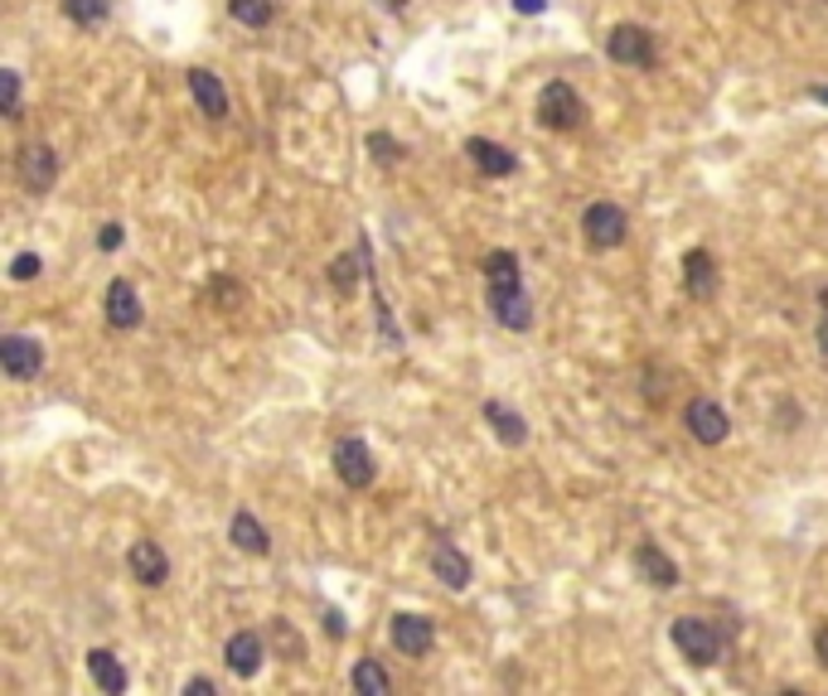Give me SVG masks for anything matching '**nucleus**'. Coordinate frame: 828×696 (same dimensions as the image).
I'll return each instance as SVG.
<instances>
[{"instance_id":"f257e3e1","label":"nucleus","mask_w":828,"mask_h":696,"mask_svg":"<svg viewBox=\"0 0 828 696\" xmlns=\"http://www.w3.org/2000/svg\"><path fill=\"white\" fill-rule=\"evenodd\" d=\"M674 648L693 662V668H712V662L722 658V648H726V634L712 620L684 614V620H674Z\"/></svg>"},{"instance_id":"f03ea898","label":"nucleus","mask_w":828,"mask_h":696,"mask_svg":"<svg viewBox=\"0 0 828 696\" xmlns=\"http://www.w3.org/2000/svg\"><path fill=\"white\" fill-rule=\"evenodd\" d=\"M539 121L547 131H577L587 121V107L581 97L572 93V83H547L543 97H539Z\"/></svg>"},{"instance_id":"7ed1b4c3","label":"nucleus","mask_w":828,"mask_h":696,"mask_svg":"<svg viewBox=\"0 0 828 696\" xmlns=\"http://www.w3.org/2000/svg\"><path fill=\"white\" fill-rule=\"evenodd\" d=\"M489 310L505 329H533V300L519 280H489Z\"/></svg>"},{"instance_id":"20e7f679","label":"nucleus","mask_w":828,"mask_h":696,"mask_svg":"<svg viewBox=\"0 0 828 696\" xmlns=\"http://www.w3.org/2000/svg\"><path fill=\"white\" fill-rule=\"evenodd\" d=\"M606 59L625 69H649L654 63V35L644 25H615L606 35Z\"/></svg>"},{"instance_id":"39448f33","label":"nucleus","mask_w":828,"mask_h":696,"mask_svg":"<svg viewBox=\"0 0 828 696\" xmlns=\"http://www.w3.org/2000/svg\"><path fill=\"white\" fill-rule=\"evenodd\" d=\"M581 232H587V242L601 247V252L620 247V242H625V213H620V204H606V199H596V204L587 208V218H581Z\"/></svg>"},{"instance_id":"423d86ee","label":"nucleus","mask_w":828,"mask_h":696,"mask_svg":"<svg viewBox=\"0 0 828 696\" xmlns=\"http://www.w3.org/2000/svg\"><path fill=\"white\" fill-rule=\"evenodd\" d=\"M334 475L344 479L350 489H368L374 484V455H368V445L359 441V435H344L340 445H334Z\"/></svg>"},{"instance_id":"0eeeda50","label":"nucleus","mask_w":828,"mask_h":696,"mask_svg":"<svg viewBox=\"0 0 828 696\" xmlns=\"http://www.w3.org/2000/svg\"><path fill=\"white\" fill-rule=\"evenodd\" d=\"M0 368H5V377H15V383H29L44 368V348L35 339H25V334H5V339H0Z\"/></svg>"},{"instance_id":"6e6552de","label":"nucleus","mask_w":828,"mask_h":696,"mask_svg":"<svg viewBox=\"0 0 828 696\" xmlns=\"http://www.w3.org/2000/svg\"><path fill=\"white\" fill-rule=\"evenodd\" d=\"M684 421H688V435H693V441H702V445H722L726 431H732L726 411L712 397H693L688 411H684Z\"/></svg>"},{"instance_id":"1a4fd4ad","label":"nucleus","mask_w":828,"mask_h":696,"mask_svg":"<svg viewBox=\"0 0 828 696\" xmlns=\"http://www.w3.org/2000/svg\"><path fill=\"white\" fill-rule=\"evenodd\" d=\"M54 179H59V155H54L49 145H25V151H20V184H25L29 194H49Z\"/></svg>"},{"instance_id":"9d476101","label":"nucleus","mask_w":828,"mask_h":696,"mask_svg":"<svg viewBox=\"0 0 828 696\" xmlns=\"http://www.w3.org/2000/svg\"><path fill=\"white\" fill-rule=\"evenodd\" d=\"M465 155H470V165H475L485 179H505L519 170V155L509 151V145H499V141H485V136H470L465 141Z\"/></svg>"},{"instance_id":"9b49d317","label":"nucleus","mask_w":828,"mask_h":696,"mask_svg":"<svg viewBox=\"0 0 828 696\" xmlns=\"http://www.w3.org/2000/svg\"><path fill=\"white\" fill-rule=\"evenodd\" d=\"M189 97H194V107L204 111L209 121H223L228 117V87H223V77L218 73H209V69H189Z\"/></svg>"},{"instance_id":"f8f14e48","label":"nucleus","mask_w":828,"mask_h":696,"mask_svg":"<svg viewBox=\"0 0 828 696\" xmlns=\"http://www.w3.org/2000/svg\"><path fill=\"white\" fill-rule=\"evenodd\" d=\"M635 576H640L644 586H654V590H674V586H678L674 556L659 552L654 542H640V547H635Z\"/></svg>"},{"instance_id":"ddd939ff","label":"nucleus","mask_w":828,"mask_h":696,"mask_svg":"<svg viewBox=\"0 0 828 696\" xmlns=\"http://www.w3.org/2000/svg\"><path fill=\"white\" fill-rule=\"evenodd\" d=\"M127 566L141 586H165V580H170V556H165L161 542H131Z\"/></svg>"},{"instance_id":"4468645a","label":"nucleus","mask_w":828,"mask_h":696,"mask_svg":"<svg viewBox=\"0 0 828 696\" xmlns=\"http://www.w3.org/2000/svg\"><path fill=\"white\" fill-rule=\"evenodd\" d=\"M262 658H267V648H262V638L257 634H233L228 644H223V662H228V672L233 677H257L262 672Z\"/></svg>"},{"instance_id":"2eb2a0df","label":"nucleus","mask_w":828,"mask_h":696,"mask_svg":"<svg viewBox=\"0 0 828 696\" xmlns=\"http://www.w3.org/2000/svg\"><path fill=\"white\" fill-rule=\"evenodd\" d=\"M684 286L693 300H712L718 296V262H712L708 247H693L684 256Z\"/></svg>"},{"instance_id":"dca6fc26","label":"nucleus","mask_w":828,"mask_h":696,"mask_svg":"<svg viewBox=\"0 0 828 696\" xmlns=\"http://www.w3.org/2000/svg\"><path fill=\"white\" fill-rule=\"evenodd\" d=\"M436 644V624L422 620V614H398L393 620V648L407 658H422Z\"/></svg>"},{"instance_id":"f3484780","label":"nucleus","mask_w":828,"mask_h":696,"mask_svg":"<svg viewBox=\"0 0 828 696\" xmlns=\"http://www.w3.org/2000/svg\"><path fill=\"white\" fill-rule=\"evenodd\" d=\"M141 296H137V286L131 280H111L107 286V324L111 329H137L141 324Z\"/></svg>"},{"instance_id":"a211bd4d","label":"nucleus","mask_w":828,"mask_h":696,"mask_svg":"<svg viewBox=\"0 0 828 696\" xmlns=\"http://www.w3.org/2000/svg\"><path fill=\"white\" fill-rule=\"evenodd\" d=\"M431 576L441 580V586H451V590H465V586H470V561H465V552H456L451 542H436V547H431Z\"/></svg>"},{"instance_id":"6ab92c4d","label":"nucleus","mask_w":828,"mask_h":696,"mask_svg":"<svg viewBox=\"0 0 828 696\" xmlns=\"http://www.w3.org/2000/svg\"><path fill=\"white\" fill-rule=\"evenodd\" d=\"M228 537H233V547H238V552H248V556H267V547H272V537H267V527L252 518V508L233 513Z\"/></svg>"},{"instance_id":"aec40b11","label":"nucleus","mask_w":828,"mask_h":696,"mask_svg":"<svg viewBox=\"0 0 828 696\" xmlns=\"http://www.w3.org/2000/svg\"><path fill=\"white\" fill-rule=\"evenodd\" d=\"M87 672H93V682L107 696H121V692H127V682H131L127 668H121V658L111 653V648H93V653H87Z\"/></svg>"},{"instance_id":"412c9836","label":"nucleus","mask_w":828,"mask_h":696,"mask_svg":"<svg viewBox=\"0 0 828 696\" xmlns=\"http://www.w3.org/2000/svg\"><path fill=\"white\" fill-rule=\"evenodd\" d=\"M485 421L495 425V435L505 445H523V441H529V425H523V417L513 407H505V401H485Z\"/></svg>"},{"instance_id":"4be33fe9","label":"nucleus","mask_w":828,"mask_h":696,"mask_svg":"<svg viewBox=\"0 0 828 696\" xmlns=\"http://www.w3.org/2000/svg\"><path fill=\"white\" fill-rule=\"evenodd\" d=\"M354 692H364V696H388L393 692V677H388V668H378L374 658H364L359 668H354Z\"/></svg>"},{"instance_id":"5701e85b","label":"nucleus","mask_w":828,"mask_h":696,"mask_svg":"<svg viewBox=\"0 0 828 696\" xmlns=\"http://www.w3.org/2000/svg\"><path fill=\"white\" fill-rule=\"evenodd\" d=\"M272 0H228V15L238 20V25H248V29H262V25H272Z\"/></svg>"},{"instance_id":"b1692460","label":"nucleus","mask_w":828,"mask_h":696,"mask_svg":"<svg viewBox=\"0 0 828 696\" xmlns=\"http://www.w3.org/2000/svg\"><path fill=\"white\" fill-rule=\"evenodd\" d=\"M107 0H63V15L73 20V25H83V29H97L107 20Z\"/></svg>"},{"instance_id":"393cba45","label":"nucleus","mask_w":828,"mask_h":696,"mask_svg":"<svg viewBox=\"0 0 828 696\" xmlns=\"http://www.w3.org/2000/svg\"><path fill=\"white\" fill-rule=\"evenodd\" d=\"M485 276L489 280H519V252H489L485 256Z\"/></svg>"},{"instance_id":"a878e982","label":"nucleus","mask_w":828,"mask_h":696,"mask_svg":"<svg viewBox=\"0 0 828 696\" xmlns=\"http://www.w3.org/2000/svg\"><path fill=\"white\" fill-rule=\"evenodd\" d=\"M368 151H374L378 165H398L402 160V145L393 136H383V131H374V136H368Z\"/></svg>"},{"instance_id":"bb28decb","label":"nucleus","mask_w":828,"mask_h":696,"mask_svg":"<svg viewBox=\"0 0 828 696\" xmlns=\"http://www.w3.org/2000/svg\"><path fill=\"white\" fill-rule=\"evenodd\" d=\"M0 93H5V117L20 121V73L15 69L0 73Z\"/></svg>"},{"instance_id":"cd10ccee","label":"nucleus","mask_w":828,"mask_h":696,"mask_svg":"<svg viewBox=\"0 0 828 696\" xmlns=\"http://www.w3.org/2000/svg\"><path fill=\"white\" fill-rule=\"evenodd\" d=\"M330 280H334L340 290H350L354 280H359V262H354V256H340V262L330 266Z\"/></svg>"},{"instance_id":"c85d7f7f","label":"nucleus","mask_w":828,"mask_h":696,"mask_svg":"<svg viewBox=\"0 0 828 696\" xmlns=\"http://www.w3.org/2000/svg\"><path fill=\"white\" fill-rule=\"evenodd\" d=\"M39 272H44V262H39L35 252H20L15 262H10V276H15V280H35Z\"/></svg>"},{"instance_id":"c756f323","label":"nucleus","mask_w":828,"mask_h":696,"mask_svg":"<svg viewBox=\"0 0 828 696\" xmlns=\"http://www.w3.org/2000/svg\"><path fill=\"white\" fill-rule=\"evenodd\" d=\"M121 242H127V228H121V223H107V228L97 232V247H103V252H117Z\"/></svg>"},{"instance_id":"7c9ffc66","label":"nucleus","mask_w":828,"mask_h":696,"mask_svg":"<svg viewBox=\"0 0 828 696\" xmlns=\"http://www.w3.org/2000/svg\"><path fill=\"white\" fill-rule=\"evenodd\" d=\"M218 687H214V682H209V677H189L185 682V696H214Z\"/></svg>"},{"instance_id":"2f4dec72","label":"nucleus","mask_w":828,"mask_h":696,"mask_svg":"<svg viewBox=\"0 0 828 696\" xmlns=\"http://www.w3.org/2000/svg\"><path fill=\"white\" fill-rule=\"evenodd\" d=\"M513 10H519V15H543L547 0H513Z\"/></svg>"},{"instance_id":"473e14b6","label":"nucleus","mask_w":828,"mask_h":696,"mask_svg":"<svg viewBox=\"0 0 828 696\" xmlns=\"http://www.w3.org/2000/svg\"><path fill=\"white\" fill-rule=\"evenodd\" d=\"M814 653H819V662L828 668V624L819 628V634H814Z\"/></svg>"},{"instance_id":"72a5a7b5","label":"nucleus","mask_w":828,"mask_h":696,"mask_svg":"<svg viewBox=\"0 0 828 696\" xmlns=\"http://www.w3.org/2000/svg\"><path fill=\"white\" fill-rule=\"evenodd\" d=\"M324 628H330V638H340V634H344V620L330 610V614H324Z\"/></svg>"},{"instance_id":"f704fd0d","label":"nucleus","mask_w":828,"mask_h":696,"mask_svg":"<svg viewBox=\"0 0 828 696\" xmlns=\"http://www.w3.org/2000/svg\"><path fill=\"white\" fill-rule=\"evenodd\" d=\"M378 5H383V10H393V15H398V10H407V0H378Z\"/></svg>"},{"instance_id":"c9c22d12","label":"nucleus","mask_w":828,"mask_h":696,"mask_svg":"<svg viewBox=\"0 0 828 696\" xmlns=\"http://www.w3.org/2000/svg\"><path fill=\"white\" fill-rule=\"evenodd\" d=\"M819 348L828 353V320H819Z\"/></svg>"},{"instance_id":"e433bc0d","label":"nucleus","mask_w":828,"mask_h":696,"mask_svg":"<svg viewBox=\"0 0 828 696\" xmlns=\"http://www.w3.org/2000/svg\"><path fill=\"white\" fill-rule=\"evenodd\" d=\"M809 97L814 103H828V87H809Z\"/></svg>"},{"instance_id":"4c0bfd02","label":"nucleus","mask_w":828,"mask_h":696,"mask_svg":"<svg viewBox=\"0 0 828 696\" xmlns=\"http://www.w3.org/2000/svg\"><path fill=\"white\" fill-rule=\"evenodd\" d=\"M819 310H824V320H828V286H824V296H819Z\"/></svg>"}]
</instances>
